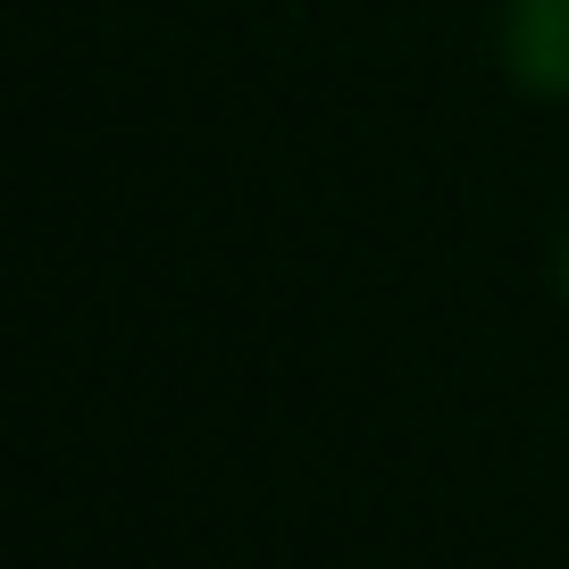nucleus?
<instances>
[{"instance_id": "nucleus-1", "label": "nucleus", "mask_w": 569, "mask_h": 569, "mask_svg": "<svg viewBox=\"0 0 569 569\" xmlns=\"http://www.w3.org/2000/svg\"><path fill=\"white\" fill-rule=\"evenodd\" d=\"M511 76L528 92H569V0H519L511 9Z\"/></svg>"}]
</instances>
